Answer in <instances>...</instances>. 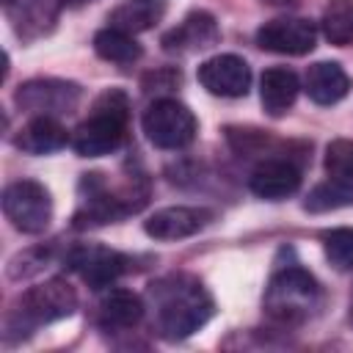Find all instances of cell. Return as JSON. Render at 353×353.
I'll use <instances>...</instances> for the list:
<instances>
[{"mask_svg": "<svg viewBox=\"0 0 353 353\" xmlns=\"http://www.w3.org/2000/svg\"><path fill=\"white\" fill-rule=\"evenodd\" d=\"M325 174L328 179L345 185L353 190V141L350 138H336L325 146Z\"/></svg>", "mask_w": 353, "mask_h": 353, "instance_id": "cell-22", "label": "cell"}, {"mask_svg": "<svg viewBox=\"0 0 353 353\" xmlns=\"http://www.w3.org/2000/svg\"><path fill=\"white\" fill-rule=\"evenodd\" d=\"M303 88H306L312 102L334 105V102H339L350 91V80H347L345 69L336 61H317V63H312L306 69Z\"/></svg>", "mask_w": 353, "mask_h": 353, "instance_id": "cell-16", "label": "cell"}, {"mask_svg": "<svg viewBox=\"0 0 353 353\" xmlns=\"http://www.w3.org/2000/svg\"><path fill=\"white\" fill-rule=\"evenodd\" d=\"M323 248L336 270H353V229L339 226L323 232Z\"/></svg>", "mask_w": 353, "mask_h": 353, "instance_id": "cell-24", "label": "cell"}, {"mask_svg": "<svg viewBox=\"0 0 353 353\" xmlns=\"http://www.w3.org/2000/svg\"><path fill=\"white\" fill-rule=\"evenodd\" d=\"M130 99L119 88H108L94 99L88 119H83L72 132V149L80 157H105L116 152L127 138Z\"/></svg>", "mask_w": 353, "mask_h": 353, "instance_id": "cell-2", "label": "cell"}, {"mask_svg": "<svg viewBox=\"0 0 353 353\" xmlns=\"http://www.w3.org/2000/svg\"><path fill=\"white\" fill-rule=\"evenodd\" d=\"M248 188L259 199L281 201L301 188V168L290 157H262L248 176Z\"/></svg>", "mask_w": 353, "mask_h": 353, "instance_id": "cell-11", "label": "cell"}, {"mask_svg": "<svg viewBox=\"0 0 353 353\" xmlns=\"http://www.w3.org/2000/svg\"><path fill=\"white\" fill-rule=\"evenodd\" d=\"M160 14H163V6L154 0H130L116 11H110L108 22L127 33H141V30H149L160 19Z\"/></svg>", "mask_w": 353, "mask_h": 353, "instance_id": "cell-20", "label": "cell"}, {"mask_svg": "<svg viewBox=\"0 0 353 353\" xmlns=\"http://www.w3.org/2000/svg\"><path fill=\"white\" fill-rule=\"evenodd\" d=\"M69 268L80 273V279L85 284H91L94 290H102V287H110L127 268H130V259L113 248H105V245H80L69 254Z\"/></svg>", "mask_w": 353, "mask_h": 353, "instance_id": "cell-10", "label": "cell"}, {"mask_svg": "<svg viewBox=\"0 0 353 353\" xmlns=\"http://www.w3.org/2000/svg\"><path fill=\"white\" fill-rule=\"evenodd\" d=\"M3 3H6V8H8V6H11V3H14V0H3Z\"/></svg>", "mask_w": 353, "mask_h": 353, "instance_id": "cell-28", "label": "cell"}, {"mask_svg": "<svg viewBox=\"0 0 353 353\" xmlns=\"http://www.w3.org/2000/svg\"><path fill=\"white\" fill-rule=\"evenodd\" d=\"M3 212L22 234H41L52 221V199L41 182L17 179L3 190Z\"/></svg>", "mask_w": 353, "mask_h": 353, "instance_id": "cell-5", "label": "cell"}, {"mask_svg": "<svg viewBox=\"0 0 353 353\" xmlns=\"http://www.w3.org/2000/svg\"><path fill=\"white\" fill-rule=\"evenodd\" d=\"M199 83L215 97H245L251 85V66L232 52L212 55L199 66Z\"/></svg>", "mask_w": 353, "mask_h": 353, "instance_id": "cell-9", "label": "cell"}, {"mask_svg": "<svg viewBox=\"0 0 353 353\" xmlns=\"http://www.w3.org/2000/svg\"><path fill=\"white\" fill-rule=\"evenodd\" d=\"M218 39H221V30H218L215 17L207 14V11H190L176 28H171L163 36V50L188 55V52L212 47Z\"/></svg>", "mask_w": 353, "mask_h": 353, "instance_id": "cell-13", "label": "cell"}, {"mask_svg": "<svg viewBox=\"0 0 353 353\" xmlns=\"http://www.w3.org/2000/svg\"><path fill=\"white\" fill-rule=\"evenodd\" d=\"M215 218L212 210L207 207H163L154 215L143 221V232L154 240H182L196 232H201L210 221Z\"/></svg>", "mask_w": 353, "mask_h": 353, "instance_id": "cell-12", "label": "cell"}, {"mask_svg": "<svg viewBox=\"0 0 353 353\" xmlns=\"http://www.w3.org/2000/svg\"><path fill=\"white\" fill-rule=\"evenodd\" d=\"M320 28L331 44L336 47L353 44V0H331L323 11Z\"/></svg>", "mask_w": 353, "mask_h": 353, "instance_id": "cell-21", "label": "cell"}, {"mask_svg": "<svg viewBox=\"0 0 353 353\" xmlns=\"http://www.w3.org/2000/svg\"><path fill=\"white\" fill-rule=\"evenodd\" d=\"M350 317H353V301H350Z\"/></svg>", "mask_w": 353, "mask_h": 353, "instance_id": "cell-29", "label": "cell"}, {"mask_svg": "<svg viewBox=\"0 0 353 353\" xmlns=\"http://www.w3.org/2000/svg\"><path fill=\"white\" fill-rule=\"evenodd\" d=\"M63 0H14L8 6V14L14 19V28L22 39L41 36L58 17V8Z\"/></svg>", "mask_w": 353, "mask_h": 353, "instance_id": "cell-18", "label": "cell"}, {"mask_svg": "<svg viewBox=\"0 0 353 353\" xmlns=\"http://www.w3.org/2000/svg\"><path fill=\"white\" fill-rule=\"evenodd\" d=\"M94 52L110 63H135L143 50L141 44L135 41V33H127L121 28H102L97 36H94Z\"/></svg>", "mask_w": 353, "mask_h": 353, "instance_id": "cell-19", "label": "cell"}, {"mask_svg": "<svg viewBox=\"0 0 353 353\" xmlns=\"http://www.w3.org/2000/svg\"><path fill=\"white\" fill-rule=\"evenodd\" d=\"M174 83H179V72H174V69L149 72L143 77V91L146 94H152V91H168V88H174Z\"/></svg>", "mask_w": 353, "mask_h": 353, "instance_id": "cell-26", "label": "cell"}, {"mask_svg": "<svg viewBox=\"0 0 353 353\" xmlns=\"http://www.w3.org/2000/svg\"><path fill=\"white\" fill-rule=\"evenodd\" d=\"M353 204V190L328 179L323 185H317L309 196H306V210L309 212H328V210H339V207H350Z\"/></svg>", "mask_w": 353, "mask_h": 353, "instance_id": "cell-23", "label": "cell"}, {"mask_svg": "<svg viewBox=\"0 0 353 353\" xmlns=\"http://www.w3.org/2000/svg\"><path fill=\"white\" fill-rule=\"evenodd\" d=\"M83 88L72 80H58V77H36L28 80L17 88L14 102L33 116H66L80 105Z\"/></svg>", "mask_w": 353, "mask_h": 353, "instance_id": "cell-7", "label": "cell"}, {"mask_svg": "<svg viewBox=\"0 0 353 353\" xmlns=\"http://www.w3.org/2000/svg\"><path fill=\"white\" fill-rule=\"evenodd\" d=\"M66 143H72V138H69L66 127L52 116H33L14 135V146L28 154H50V152L63 149Z\"/></svg>", "mask_w": 353, "mask_h": 353, "instance_id": "cell-15", "label": "cell"}, {"mask_svg": "<svg viewBox=\"0 0 353 353\" xmlns=\"http://www.w3.org/2000/svg\"><path fill=\"white\" fill-rule=\"evenodd\" d=\"M88 3H94V0H63V6H69V8H80V6H88Z\"/></svg>", "mask_w": 353, "mask_h": 353, "instance_id": "cell-27", "label": "cell"}, {"mask_svg": "<svg viewBox=\"0 0 353 353\" xmlns=\"http://www.w3.org/2000/svg\"><path fill=\"white\" fill-rule=\"evenodd\" d=\"M143 132L157 149H182L196 138V116L179 99H154L143 113Z\"/></svg>", "mask_w": 353, "mask_h": 353, "instance_id": "cell-6", "label": "cell"}, {"mask_svg": "<svg viewBox=\"0 0 353 353\" xmlns=\"http://www.w3.org/2000/svg\"><path fill=\"white\" fill-rule=\"evenodd\" d=\"M226 138L232 143V149L243 157V154H259L268 146V135L259 130H240V127H229Z\"/></svg>", "mask_w": 353, "mask_h": 353, "instance_id": "cell-25", "label": "cell"}, {"mask_svg": "<svg viewBox=\"0 0 353 353\" xmlns=\"http://www.w3.org/2000/svg\"><path fill=\"white\" fill-rule=\"evenodd\" d=\"M320 301V287L312 273L298 265L279 270L265 290V312L281 325L303 323Z\"/></svg>", "mask_w": 353, "mask_h": 353, "instance_id": "cell-4", "label": "cell"}, {"mask_svg": "<svg viewBox=\"0 0 353 353\" xmlns=\"http://www.w3.org/2000/svg\"><path fill=\"white\" fill-rule=\"evenodd\" d=\"M77 309V295L69 281L63 279H47L44 284H36L22 292V298L14 303V309L6 317V339H22L33 334L39 325L55 323L69 317Z\"/></svg>", "mask_w": 353, "mask_h": 353, "instance_id": "cell-3", "label": "cell"}, {"mask_svg": "<svg viewBox=\"0 0 353 353\" xmlns=\"http://www.w3.org/2000/svg\"><path fill=\"white\" fill-rule=\"evenodd\" d=\"M298 91H301V83H298V74L292 69H287V66H270V69L262 72L259 99H262V108L270 116H284L295 105Z\"/></svg>", "mask_w": 353, "mask_h": 353, "instance_id": "cell-17", "label": "cell"}, {"mask_svg": "<svg viewBox=\"0 0 353 353\" xmlns=\"http://www.w3.org/2000/svg\"><path fill=\"white\" fill-rule=\"evenodd\" d=\"M256 44L279 55H306L317 44V28L301 17H279L256 30Z\"/></svg>", "mask_w": 353, "mask_h": 353, "instance_id": "cell-8", "label": "cell"}, {"mask_svg": "<svg viewBox=\"0 0 353 353\" xmlns=\"http://www.w3.org/2000/svg\"><path fill=\"white\" fill-rule=\"evenodd\" d=\"M154 323L165 339H185L212 317V298L193 276H165L152 284Z\"/></svg>", "mask_w": 353, "mask_h": 353, "instance_id": "cell-1", "label": "cell"}, {"mask_svg": "<svg viewBox=\"0 0 353 353\" xmlns=\"http://www.w3.org/2000/svg\"><path fill=\"white\" fill-rule=\"evenodd\" d=\"M143 301L130 290H108L99 298L97 320L105 331H130L143 320Z\"/></svg>", "mask_w": 353, "mask_h": 353, "instance_id": "cell-14", "label": "cell"}]
</instances>
